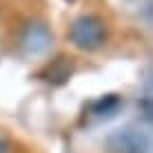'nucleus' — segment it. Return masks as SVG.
<instances>
[{"label":"nucleus","instance_id":"nucleus-1","mask_svg":"<svg viewBox=\"0 0 153 153\" xmlns=\"http://www.w3.org/2000/svg\"><path fill=\"white\" fill-rule=\"evenodd\" d=\"M107 38H109L107 25L98 16H89V13L78 16L69 27V40L80 51H98L107 42Z\"/></svg>","mask_w":153,"mask_h":153},{"label":"nucleus","instance_id":"nucleus-2","mask_svg":"<svg viewBox=\"0 0 153 153\" xmlns=\"http://www.w3.org/2000/svg\"><path fill=\"white\" fill-rule=\"evenodd\" d=\"M53 45V33L40 20H29L20 31V49L25 56H45Z\"/></svg>","mask_w":153,"mask_h":153},{"label":"nucleus","instance_id":"nucleus-3","mask_svg":"<svg viewBox=\"0 0 153 153\" xmlns=\"http://www.w3.org/2000/svg\"><path fill=\"white\" fill-rule=\"evenodd\" d=\"M149 144H151L149 135L135 126L118 129L107 138V149L111 153H146Z\"/></svg>","mask_w":153,"mask_h":153},{"label":"nucleus","instance_id":"nucleus-4","mask_svg":"<svg viewBox=\"0 0 153 153\" xmlns=\"http://www.w3.org/2000/svg\"><path fill=\"white\" fill-rule=\"evenodd\" d=\"M71 62L67 60V58H56V60H51V65L45 67V71H42V78H45L47 82L51 84H62L69 80L71 76Z\"/></svg>","mask_w":153,"mask_h":153},{"label":"nucleus","instance_id":"nucleus-5","mask_svg":"<svg viewBox=\"0 0 153 153\" xmlns=\"http://www.w3.org/2000/svg\"><path fill=\"white\" fill-rule=\"evenodd\" d=\"M118 107H120V98L115 96V93H109V96H104L102 100H98V102L93 104V111H96L98 115H104V111L113 113Z\"/></svg>","mask_w":153,"mask_h":153},{"label":"nucleus","instance_id":"nucleus-6","mask_svg":"<svg viewBox=\"0 0 153 153\" xmlns=\"http://www.w3.org/2000/svg\"><path fill=\"white\" fill-rule=\"evenodd\" d=\"M0 153H7V142L0 140Z\"/></svg>","mask_w":153,"mask_h":153}]
</instances>
